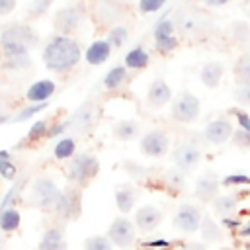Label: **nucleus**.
<instances>
[{
  "mask_svg": "<svg viewBox=\"0 0 250 250\" xmlns=\"http://www.w3.org/2000/svg\"><path fill=\"white\" fill-rule=\"evenodd\" d=\"M82 47L80 43L70 35H51L49 41L43 47L41 59L47 70L55 74L70 72L80 61H82Z\"/></svg>",
  "mask_w": 250,
  "mask_h": 250,
  "instance_id": "nucleus-1",
  "label": "nucleus"
},
{
  "mask_svg": "<svg viewBox=\"0 0 250 250\" xmlns=\"http://www.w3.org/2000/svg\"><path fill=\"white\" fill-rule=\"evenodd\" d=\"M100 172V162L94 154L90 152H80V154H74L70 160H68V166H66V180L68 184L76 186V188H86Z\"/></svg>",
  "mask_w": 250,
  "mask_h": 250,
  "instance_id": "nucleus-2",
  "label": "nucleus"
},
{
  "mask_svg": "<svg viewBox=\"0 0 250 250\" xmlns=\"http://www.w3.org/2000/svg\"><path fill=\"white\" fill-rule=\"evenodd\" d=\"M61 188L55 184V180H51L49 176H41L31 184V193H29V201L33 207H37L39 211H55L57 201L61 197Z\"/></svg>",
  "mask_w": 250,
  "mask_h": 250,
  "instance_id": "nucleus-3",
  "label": "nucleus"
},
{
  "mask_svg": "<svg viewBox=\"0 0 250 250\" xmlns=\"http://www.w3.org/2000/svg\"><path fill=\"white\" fill-rule=\"evenodd\" d=\"M0 66L8 72H20L31 66V49L21 43H0Z\"/></svg>",
  "mask_w": 250,
  "mask_h": 250,
  "instance_id": "nucleus-4",
  "label": "nucleus"
},
{
  "mask_svg": "<svg viewBox=\"0 0 250 250\" xmlns=\"http://www.w3.org/2000/svg\"><path fill=\"white\" fill-rule=\"evenodd\" d=\"M0 43H21L27 49L39 45V33L27 21H8L0 27Z\"/></svg>",
  "mask_w": 250,
  "mask_h": 250,
  "instance_id": "nucleus-5",
  "label": "nucleus"
},
{
  "mask_svg": "<svg viewBox=\"0 0 250 250\" xmlns=\"http://www.w3.org/2000/svg\"><path fill=\"white\" fill-rule=\"evenodd\" d=\"M199 109H201V104H199V98L188 90L180 92L174 100H172V105H170V117L172 121L176 123H193L197 117H199Z\"/></svg>",
  "mask_w": 250,
  "mask_h": 250,
  "instance_id": "nucleus-6",
  "label": "nucleus"
},
{
  "mask_svg": "<svg viewBox=\"0 0 250 250\" xmlns=\"http://www.w3.org/2000/svg\"><path fill=\"white\" fill-rule=\"evenodd\" d=\"M201 221H203V209L199 205H195V203L184 201L176 209L172 225H174L176 230H180L184 234H193V232H199Z\"/></svg>",
  "mask_w": 250,
  "mask_h": 250,
  "instance_id": "nucleus-7",
  "label": "nucleus"
},
{
  "mask_svg": "<svg viewBox=\"0 0 250 250\" xmlns=\"http://www.w3.org/2000/svg\"><path fill=\"white\" fill-rule=\"evenodd\" d=\"M105 236L111 240L113 246H117L121 250H129L137 240V227L129 217L121 215L109 223Z\"/></svg>",
  "mask_w": 250,
  "mask_h": 250,
  "instance_id": "nucleus-8",
  "label": "nucleus"
},
{
  "mask_svg": "<svg viewBox=\"0 0 250 250\" xmlns=\"http://www.w3.org/2000/svg\"><path fill=\"white\" fill-rule=\"evenodd\" d=\"M84 20V8L80 4H68L55 12L53 16V29L59 35H70L80 27Z\"/></svg>",
  "mask_w": 250,
  "mask_h": 250,
  "instance_id": "nucleus-9",
  "label": "nucleus"
},
{
  "mask_svg": "<svg viewBox=\"0 0 250 250\" xmlns=\"http://www.w3.org/2000/svg\"><path fill=\"white\" fill-rule=\"evenodd\" d=\"M55 213L62 221H76L80 217V213H82V189L72 186V184H68L61 191V197L57 201Z\"/></svg>",
  "mask_w": 250,
  "mask_h": 250,
  "instance_id": "nucleus-10",
  "label": "nucleus"
},
{
  "mask_svg": "<svg viewBox=\"0 0 250 250\" xmlns=\"http://www.w3.org/2000/svg\"><path fill=\"white\" fill-rule=\"evenodd\" d=\"M170 148V137L164 129H152L139 141V150L148 158H162Z\"/></svg>",
  "mask_w": 250,
  "mask_h": 250,
  "instance_id": "nucleus-11",
  "label": "nucleus"
},
{
  "mask_svg": "<svg viewBox=\"0 0 250 250\" xmlns=\"http://www.w3.org/2000/svg\"><path fill=\"white\" fill-rule=\"evenodd\" d=\"M174 166L182 172H191L201 162V150L195 143H180L172 152Z\"/></svg>",
  "mask_w": 250,
  "mask_h": 250,
  "instance_id": "nucleus-12",
  "label": "nucleus"
},
{
  "mask_svg": "<svg viewBox=\"0 0 250 250\" xmlns=\"http://www.w3.org/2000/svg\"><path fill=\"white\" fill-rule=\"evenodd\" d=\"M162 219H164V213H162L156 205L146 203V205H141V207L135 211L133 223H135V227H137L139 232L148 234V232H152V230H156V229L160 227Z\"/></svg>",
  "mask_w": 250,
  "mask_h": 250,
  "instance_id": "nucleus-13",
  "label": "nucleus"
},
{
  "mask_svg": "<svg viewBox=\"0 0 250 250\" xmlns=\"http://www.w3.org/2000/svg\"><path fill=\"white\" fill-rule=\"evenodd\" d=\"M219 189H221V178L217 172L213 170H207L203 172L197 182H195V188H193V195L203 201V203H211L215 197H219Z\"/></svg>",
  "mask_w": 250,
  "mask_h": 250,
  "instance_id": "nucleus-14",
  "label": "nucleus"
},
{
  "mask_svg": "<svg viewBox=\"0 0 250 250\" xmlns=\"http://www.w3.org/2000/svg\"><path fill=\"white\" fill-rule=\"evenodd\" d=\"M232 133H234V125L227 117H219V119H213L205 125L203 141L209 145H223V143L232 139Z\"/></svg>",
  "mask_w": 250,
  "mask_h": 250,
  "instance_id": "nucleus-15",
  "label": "nucleus"
},
{
  "mask_svg": "<svg viewBox=\"0 0 250 250\" xmlns=\"http://www.w3.org/2000/svg\"><path fill=\"white\" fill-rule=\"evenodd\" d=\"M145 102L148 107L158 109L162 105H166L168 102H172V88L168 86V82L164 78H154L146 90Z\"/></svg>",
  "mask_w": 250,
  "mask_h": 250,
  "instance_id": "nucleus-16",
  "label": "nucleus"
},
{
  "mask_svg": "<svg viewBox=\"0 0 250 250\" xmlns=\"http://www.w3.org/2000/svg\"><path fill=\"white\" fill-rule=\"evenodd\" d=\"M57 92V84L51 78H39L25 90V100L29 104H41L49 102Z\"/></svg>",
  "mask_w": 250,
  "mask_h": 250,
  "instance_id": "nucleus-17",
  "label": "nucleus"
},
{
  "mask_svg": "<svg viewBox=\"0 0 250 250\" xmlns=\"http://www.w3.org/2000/svg\"><path fill=\"white\" fill-rule=\"evenodd\" d=\"M111 45L105 41V37L104 39H96V41H92L88 47H86V51H84V61H86V64H90V66H98V64H104L107 59H109V55H111Z\"/></svg>",
  "mask_w": 250,
  "mask_h": 250,
  "instance_id": "nucleus-18",
  "label": "nucleus"
},
{
  "mask_svg": "<svg viewBox=\"0 0 250 250\" xmlns=\"http://www.w3.org/2000/svg\"><path fill=\"white\" fill-rule=\"evenodd\" d=\"M137 195H139V191L133 184H119L115 188L113 197H115V205H117L121 215H127L133 211V207L137 203Z\"/></svg>",
  "mask_w": 250,
  "mask_h": 250,
  "instance_id": "nucleus-19",
  "label": "nucleus"
},
{
  "mask_svg": "<svg viewBox=\"0 0 250 250\" xmlns=\"http://www.w3.org/2000/svg\"><path fill=\"white\" fill-rule=\"evenodd\" d=\"M37 250H68L62 227H49L37 244Z\"/></svg>",
  "mask_w": 250,
  "mask_h": 250,
  "instance_id": "nucleus-20",
  "label": "nucleus"
},
{
  "mask_svg": "<svg viewBox=\"0 0 250 250\" xmlns=\"http://www.w3.org/2000/svg\"><path fill=\"white\" fill-rule=\"evenodd\" d=\"M223 74H225V64L219 62V61H209L201 66L199 70V80L203 86L207 88H217L223 80Z\"/></svg>",
  "mask_w": 250,
  "mask_h": 250,
  "instance_id": "nucleus-21",
  "label": "nucleus"
},
{
  "mask_svg": "<svg viewBox=\"0 0 250 250\" xmlns=\"http://www.w3.org/2000/svg\"><path fill=\"white\" fill-rule=\"evenodd\" d=\"M127 80H129V68H127L125 64H115V66H111V68L105 72V76L102 78V86H104L105 90H109V92H115V90H119L121 86H125Z\"/></svg>",
  "mask_w": 250,
  "mask_h": 250,
  "instance_id": "nucleus-22",
  "label": "nucleus"
},
{
  "mask_svg": "<svg viewBox=\"0 0 250 250\" xmlns=\"http://www.w3.org/2000/svg\"><path fill=\"white\" fill-rule=\"evenodd\" d=\"M139 133H141V123L137 119H119L111 127V135L117 141H123V143L137 139Z\"/></svg>",
  "mask_w": 250,
  "mask_h": 250,
  "instance_id": "nucleus-23",
  "label": "nucleus"
},
{
  "mask_svg": "<svg viewBox=\"0 0 250 250\" xmlns=\"http://www.w3.org/2000/svg\"><path fill=\"white\" fill-rule=\"evenodd\" d=\"M150 62V55L146 53V49L143 45H135L131 47L127 53H125V59H123V64L129 68V70H143L146 68Z\"/></svg>",
  "mask_w": 250,
  "mask_h": 250,
  "instance_id": "nucleus-24",
  "label": "nucleus"
},
{
  "mask_svg": "<svg viewBox=\"0 0 250 250\" xmlns=\"http://www.w3.org/2000/svg\"><path fill=\"white\" fill-rule=\"evenodd\" d=\"M199 234H201V238L205 242H211V244L221 242L225 238L221 223L215 221L211 215H203V221H201V227H199Z\"/></svg>",
  "mask_w": 250,
  "mask_h": 250,
  "instance_id": "nucleus-25",
  "label": "nucleus"
},
{
  "mask_svg": "<svg viewBox=\"0 0 250 250\" xmlns=\"http://www.w3.org/2000/svg\"><path fill=\"white\" fill-rule=\"evenodd\" d=\"M70 123V129H78V131H86L92 127L94 123V107H92V102H86L82 107H78L72 117L68 119Z\"/></svg>",
  "mask_w": 250,
  "mask_h": 250,
  "instance_id": "nucleus-26",
  "label": "nucleus"
},
{
  "mask_svg": "<svg viewBox=\"0 0 250 250\" xmlns=\"http://www.w3.org/2000/svg\"><path fill=\"white\" fill-rule=\"evenodd\" d=\"M213 205V213L221 219V217H229V215H234L238 203H236V197L230 195V193H225V195H219L211 201Z\"/></svg>",
  "mask_w": 250,
  "mask_h": 250,
  "instance_id": "nucleus-27",
  "label": "nucleus"
},
{
  "mask_svg": "<svg viewBox=\"0 0 250 250\" xmlns=\"http://www.w3.org/2000/svg\"><path fill=\"white\" fill-rule=\"evenodd\" d=\"M234 84L236 86H250V55H240L232 66Z\"/></svg>",
  "mask_w": 250,
  "mask_h": 250,
  "instance_id": "nucleus-28",
  "label": "nucleus"
},
{
  "mask_svg": "<svg viewBox=\"0 0 250 250\" xmlns=\"http://www.w3.org/2000/svg\"><path fill=\"white\" fill-rule=\"evenodd\" d=\"M76 154V141L74 137H61L53 146V156L57 160H70Z\"/></svg>",
  "mask_w": 250,
  "mask_h": 250,
  "instance_id": "nucleus-29",
  "label": "nucleus"
},
{
  "mask_svg": "<svg viewBox=\"0 0 250 250\" xmlns=\"http://www.w3.org/2000/svg\"><path fill=\"white\" fill-rule=\"evenodd\" d=\"M21 225V215L16 207H8L0 213V230L2 232H16Z\"/></svg>",
  "mask_w": 250,
  "mask_h": 250,
  "instance_id": "nucleus-30",
  "label": "nucleus"
},
{
  "mask_svg": "<svg viewBox=\"0 0 250 250\" xmlns=\"http://www.w3.org/2000/svg\"><path fill=\"white\" fill-rule=\"evenodd\" d=\"M170 35H176V23L168 14H164L152 25V39H162V37H170Z\"/></svg>",
  "mask_w": 250,
  "mask_h": 250,
  "instance_id": "nucleus-31",
  "label": "nucleus"
},
{
  "mask_svg": "<svg viewBox=\"0 0 250 250\" xmlns=\"http://www.w3.org/2000/svg\"><path fill=\"white\" fill-rule=\"evenodd\" d=\"M127 39H129V29L125 25H113L105 35V41L111 45V49H117V51L127 43Z\"/></svg>",
  "mask_w": 250,
  "mask_h": 250,
  "instance_id": "nucleus-32",
  "label": "nucleus"
},
{
  "mask_svg": "<svg viewBox=\"0 0 250 250\" xmlns=\"http://www.w3.org/2000/svg\"><path fill=\"white\" fill-rule=\"evenodd\" d=\"M164 184L172 189V191H182L186 188V172L178 170V168H172V170H166L164 174Z\"/></svg>",
  "mask_w": 250,
  "mask_h": 250,
  "instance_id": "nucleus-33",
  "label": "nucleus"
},
{
  "mask_svg": "<svg viewBox=\"0 0 250 250\" xmlns=\"http://www.w3.org/2000/svg\"><path fill=\"white\" fill-rule=\"evenodd\" d=\"M47 105H49V102H41V104H29V105H25V107L18 109V111H16V115L12 117V121H14V123L27 121V119H31L33 115H37L39 111L47 109Z\"/></svg>",
  "mask_w": 250,
  "mask_h": 250,
  "instance_id": "nucleus-34",
  "label": "nucleus"
},
{
  "mask_svg": "<svg viewBox=\"0 0 250 250\" xmlns=\"http://www.w3.org/2000/svg\"><path fill=\"white\" fill-rule=\"evenodd\" d=\"M82 246H84V250H113L115 248L105 234H92V236L84 238Z\"/></svg>",
  "mask_w": 250,
  "mask_h": 250,
  "instance_id": "nucleus-35",
  "label": "nucleus"
},
{
  "mask_svg": "<svg viewBox=\"0 0 250 250\" xmlns=\"http://www.w3.org/2000/svg\"><path fill=\"white\" fill-rule=\"evenodd\" d=\"M49 127H51V125H49V121H45V119L33 121V123L29 125V129H27L25 139H27L29 143H33V141H41V139H47Z\"/></svg>",
  "mask_w": 250,
  "mask_h": 250,
  "instance_id": "nucleus-36",
  "label": "nucleus"
},
{
  "mask_svg": "<svg viewBox=\"0 0 250 250\" xmlns=\"http://www.w3.org/2000/svg\"><path fill=\"white\" fill-rule=\"evenodd\" d=\"M230 37H232L238 45L250 43V25H248L246 21H242V20L234 21V23L230 25Z\"/></svg>",
  "mask_w": 250,
  "mask_h": 250,
  "instance_id": "nucleus-37",
  "label": "nucleus"
},
{
  "mask_svg": "<svg viewBox=\"0 0 250 250\" xmlns=\"http://www.w3.org/2000/svg\"><path fill=\"white\" fill-rule=\"evenodd\" d=\"M238 186H250V176L242 172H230L221 178V188H238Z\"/></svg>",
  "mask_w": 250,
  "mask_h": 250,
  "instance_id": "nucleus-38",
  "label": "nucleus"
},
{
  "mask_svg": "<svg viewBox=\"0 0 250 250\" xmlns=\"http://www.w3.org/2000/svg\"><path fill=\"white\" fill-rule=\"evenodd\" d=\"M53 6V0H31L29 6H27V18L29 20H35V18H41L49 12V8Z\"/></svg>",
  "mask_w": 250,
  "mask_h": 250,
  "instance_id": "nucleus-39",
  "label": "nucleus"
},
{
  "mask_svg": "<svg viewBox=\"0 0 250 250\" xmlns=\"http://www.w3.org/2000/svg\"><path fill=\"white\" fill-rule=\"evenodd\" d=\"M154 49L158 55H170L178 49V37L170 35V37H162V39H154Z\"/></svg>",
  "mask_w": 250,
  "mask_h": 250,
  "instance_id": "nucleus-40",
  "label": "nucleus"
},
{
  "mask_svg": "<svg viewBox=\"0 0 250 250\" xmlns=\"http://www.w3.org/2000/svg\"><path fill=\"white\" fill-rule=\"evenodd\" d=\"M166 2H168V0H139V2H137V10H139V14H143V16L156 14V12H160V10L166 6Z\"/></svg>",
  "mask_w": 250,
  "mask_h": 250,
  "instance_id": "nucleus-41",
  "label": "nucleus"
},
{
  "mask_svg": "<svg viewBox=\"0 0 250 250\" xmlns=\"http://www.w3.org/2000/svg\"><path fill=\"white\" fill-rule=\"evenodd\" d=\"M123 168H125V172H127L133 180H145L146 174H148V170H146L145 166H141L139 162H131V160L123 162Z\"/></svg>",
  "mask_w": 250,
  "mask_h": 250,
  "instance_id": "nucleus-42",
  "label": "nucleus"
},
{
  "mask_svg": "<svg viewBox=\"0 0 250 250\" xmlns=\"http://www.w3.org/2000/svg\"><path fill=\"white\" fill-rule=\"evenodd\" d=\"M229 115H232V117L236 119L238 129L250 131V113H246V111L240 109V107H230V109H229Z\"/></svg>",
  "mask_w": 250,
  "mask_h": 250,
  "instance_id": "nucleus-43",
  "label": "nucleus"
},
{
  "mask_svg": "<svg viewBox=\"0 0 250 250\" xmlns=\"http://www.w3.org/2000/svg\"><path fill=\"white\" fill-rule=\"evenodd\" d=\"M234 100L242 107H250V86H236L234 88Z\"/></svg>",
  "mask_w": 250,
  "mask_h": 250,
  "instance_id": "nucleus-44",
  "label": "nucleus"
},
{
  "mask_svg": "<svg viewBox=\"0 0 250 250\" xmlns=\"http://www.w3.org/2000/svg\"><path fill=\"white\" fill-rule=\"evenodd\" d=\"M219 223H221V227H223V229H227V230H230V232H238V229L244 225V223H242V219H238V217H234V215L221 217V219H219Z\"/></svg>",
  "mask_w": 250,
  "mask_h": 250,
  "instance_id": "nucleus-45",
  "label": "nucleus"
},
{
  "mask_svg": "<svg viewBox=\"0 0 250 250\" xmlns=\"http://www.w3.org/2000/svg\"><path fill=\"white\" fill-rule=\"evenodd\" d=\"M232 143H234L236 146H242V148H248V150H250V131L234 129V133H232Z\"/></svg>",
  "mask_w": 250,
  "mask_h": 250,
  "instance_id": "nucleus-46",
  "label": "nucleus"
},
{
  "mask_svg": "<svg viewBox=\"0 0 250 250\" xmlns=\"http://www.w3.org/2000/svg\"><path fill=\"white\" fill-rule=\"evenodd\" d=\"M0 176L6 178V180H10V182H14V180L18 178V168L14 166L12 160H6V162L0 166Z\"/></svg>",
  "mask_w": 250,
  "mask_h": 250,
  "instance_id": "nucleus-47",
  "label": "nucleus"
},
{
  "mask_svg": "<svg viewBox=\"0 0 250 250\" xmlns=\"http://www.w3.org/2000/svg\"><path fill=\"white\" fill-rule=\"evenodd\" d=\"M70 129V123L68 121H61V123H55L49 127V133H47V139H57L61 137L62 133H66Z\"/></svg>",
  "mask_w": 250,
  "mask_h": 250,
  "instance_id": "nucleus-48",
  "label": "nucleus"
},
{
  "mask_svg": "<svg viewBox=\"0 0 250 250\" xmlns=\"http://www.w3.org/2000/svg\"><path fill=\"white\" fill-rule=\"evenodd\" d=\"M143 244H145V246H148V248H160V250H164V248H170V246H172V242H170V240H166V238H154V240H145Z\"/></svg>",
  "mask_w": 250,
  "mask_h": 250,
  "instance_id": "nucleus-49",
  "label": "nucleus"
},
{
  "mask_svg": "<svg viewBox=\"0 0 250 250\" xmlns=\"http://www.w3.org/2000/svg\"><path fill=\"white\" fill-rule=\"evenodd\" d=\"M16 4H18L16 0H0V18L12 14L16 10Z\"/></svg>",
  "mask_w": 250,
  "mask_h": 250,
  "instance_id": "nucleus-50",
  "label": "nucleus"
},
{
  "mask_svg": "<svg viewBox=\"0 0 250 250\" xmlns=\"http://www.w3.org/2000/svg\"><path fill=\"white\" fill-rule=\"evenodd\" d=\"M240 238H250V223H244L240 229H238V232H236Z\"/></svg>",
  "mask_w": 250,
  "mask_h": 250,
  "instance_id": "nucleus-51",
  "label": "nucleus"
},
{
  "mask_svg": "<svg viewBox=\"0 0 250 250\" xmlns=\"http://www.w3.org/2000/svg\"><path fill=\"white\" fill-rule=\"evenodd\" d=\"M207 6H211V8H221V6H225V4H229L230 0H203Z\"/></svg>",
  "mask_w": 250,
  "mask_h": 250,
  "instance_id": "nucleus-52",
  "label": "nucleus"
},
{
  "mask_svg": "<svg viewBox=\"0 0 250 250\" xmlns=\"http://www.w3.org/2000/svg\"><path fill=\"white\" fill-rule=\"evenodd\" d=\"M186 250H207V246L201 244V242H193V244H189Z\"/></svg>",
  "mask_w": 250,
  "mask_h": 250,
  "instance_id": "nucleus-53",
  "label": "nucleus"
},
{
  "mask_svg": "<svg viewBox=\"0 0 250 250\" xmlns=\"http://www.w3.org/2000/svg\"><path fill=\"white\" fill-rule=\"evenodd\" d=\"M10 156H12V154H10L8 150H0V166H2L6 160H10Z\"/></svg>",
  "mask_w": 250,
  "mask_h": 250,
  "instance_id": "nucleus-54",
  "label": "nucleus"
},
{
  "mask_svg": "<svg viewBox=\"0 0 250 250\" xmlns=\"http://www.w3.org/2000/svg\"><path fill=\"white\" fill-rule=\"evenodd\" d=\"M8 119H10V117H8V113H2V111H0V125H2V123H6Z\"/></svg>",
  "mask_w": 250,
  "mask_h": 250,
  "instance_id": "nucleus-55",
  "label": "nucleus"
},
{
  "mask_svg": "<svg viewBox=\"0 0 250 250\" xmlns=\"http://www.w3.org/2000/svg\"><path fill=\"white\" fill-rule=\"evenodd\" d=\"M219 250H234V248H230V246H223V248H219Z\"/></svg>",
  "mask_w": 250,
  "mask_h": 250,
  "instance_id": "nucleus-56",
  "label": "nucleus"
},
{
  "mask_svg": "<svg viewBox=\"0 0 250 250\" xmlns=\"http://www.w3.org/2000/svg\"><path fill=\"white\" fill-rule=\"evenodd\" d=\"M246 16H248V18H250V10H248V12H246Z\"/></svg>",
  "mask_w": 250,
  "mask_h": 250,
  "instance_id": "nucleus-57",
  "label": "nucleus"
},
{
  "mask_svg": "<svg viewBox=\"0 0 250 250\" xmlns=\"http://www.w3.org/2000/svg\"><path fill=\"white\" fill-rule=\"evenodd\" d=\"M248 250H250V246H248Z\"/></svg>",
  "mask_w": 250,
  "mask_h": 250,
  "instance_id": "nucleus-58",
  "label": "nucleus"
}]
</instances>
